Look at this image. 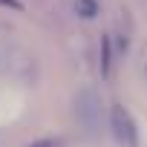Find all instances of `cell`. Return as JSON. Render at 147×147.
<instances>
[{"label":"cell","instance_id":"cell-1","mask_svg":"<svg viewBox=\"0 0 147 147\" xmlns=\"http://www.w3.org/2000/svg\"><path fill=\"white\" fill-rule=\"evenodd\" d=\"M110 127H113V136L121 147H138V130H136V121L133 115L124 110V107H113L110 113Z\"/></svg>","mask_w":147,"mask_h":147},{"label":"cell","instance_id":"cell-2","mask_svg":"<svg viewBox=\"0 0 147 147\" xmlns=\"http://www.w3.org/2000/svg\"><path fill=\"white\" fill-rule=\"evenodd\" d=\"M75 118H78V124H84L90 133L98 127V121H101V107H98V98H95L90 90H84V92L75 98Z\"/></svg>","mask_w":147,"mask_h":147},{"label":"cell","instance_id":"cell-3","mask_svg":"<svg viewBox=\"0 0 147 147\" xmlns=\"http://www.w3.org/2000/svg\"><path fill=\"white\" fill-rule=\"evenodd\" d=\"M29 147H63V144H61V138H38Z\"/></svg>","mask_w":147,"mask_h":147},{"label":"cell","instance_id":"cell-4","mask_svg":"<svg viewBox=\"0 0 147 147\" xmlns=\"http://www.w3.org/2000/svg\"><path fill=\"white\" fill-rule=\"evenodd\" d=\"M78 9L84 12V18H92V12H95V3H90V0H81V3H78Z\"/></svg>","mask_w":147,"mask_h":147},{"label":"cell","instance_id":"cell-5","mask_svg":"<svg viewBox=\"0 0 147 147\" xmlns=\"http://www.w3.org/2000/svg\"><path fill=\"white\" fill-rule=\"evenodd\" d=\"M0 6H20L18 0H0Z\"/></svg>","mask_w":147,"mask_h":147}]
</instances>
